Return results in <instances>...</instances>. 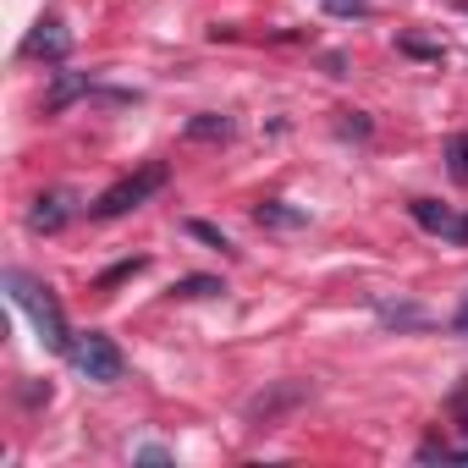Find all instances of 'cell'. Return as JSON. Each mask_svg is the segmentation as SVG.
I'll return each mask as SVG.
<instances>
[{
  "label": "cell",
  "mask_w": 468,
  "mask_h": 468,
  "mask_svg": "<svg viewBox=\"0 0 468 468\" xmlns=\"http://www.w3.org/2000/svg\"><path fill=\"white\" fill-rule=\"evenodd\" d=\"M6 292H12V303L34 320V331H39V342H45L50 353H72L67 314H61V303H56V292H50L45 282H34V276H23V271H6Z\"/></svg>",
  "instance_id": "6da1fadb"
},
{
  "label": "cell",
  "mask_w": 468,
  "mask_h": 468,
  "mask_svg": "<svg viewBox=\"0 0 468 468\" xmlns=\"http://www.w3.org/2000/svg\"><path fill=\"white\" fill-rule=\"evenodd\" d=\"M165 165L154 160V165H144V171H133V176H122L116 187H105L94 204H89V215H100V220H116V215H127V209H138L144 198H154L160 187H165Z\"/></svg>",
  "instance_id": "7a4b0ae2"
},
{
  "label": "cell",
  "mask_w": 468,
  "mask_h": 468,
  "mask_svg": "<svg viewBox=\"0 0 468 468\" xmlns=\"http://www.w3.org/2000/svg\"><path fill=\"white\" fill-rule=\"evenodd\" d=\"M89 380H100V386H116L122 380V369H127V358H122V347L105 336V331H89V336H78L72 342V353H67Z\"/></svg>",
  "instance_id": "3957f363"
},
{
  "label": "cell",
  "mask_w": 468,
  "mask_h": 468,
  "mask_svg": "<svg viewBox=\"0 0 468 468\" xmlns=\"http://www.w3.org/2000/svg\"><path fill=\"white\" fill-rule=\"evenodd\" d=\"M298 402H309V386L303 380H282V386H271V391H260L254 402H249V424L254 430H271L287 408H298Z\"/></svg>",
  "instance_id": "277c9868"
},
{
  "label": "cell",
  "mask_w": 468,
  "mask_h": 468,
  "mask_svg": "<svg viewBox=\"0 0 468 468\" xmlns=\"http://www.w3.org/2000/svg\"><path fill=\"white\" fill-rule=\"evenodd\" d=\"M72 220V193H39L34 209H28V226L34 231H61Z\"/></svg>",
  "instance_id": "5b68a950"
},
{
  "label": "cell",
  "mask_w": 468,
  "mask_h": 468,
  "mask_svg": "<svg viewBox=\"0 0 468 468\" xmlns=\"http://www.w3.org/2000/svg\"><path fill=\"white\" fill-rule=\"evenodd\" d=\"M408 209H413V220H419L424 231H441V238H463V226H468V220H457V215H452L446 204H435V198H413Z\"/></svg>",
  "instance_id": "8992f818"
},
{
  "label": "cell",
  "mask_w": 468,
  "mask_h": 468,
  "mask_svg": "<svg viewBox=\"0 0 468 468\" xmlns=\"http://www.w3.org/2000/svg\"><path fill=\"white\" fill-rule=\"evenodd\" d=\"M67 50H72V39H67L61 23H39V28L28 34V45H23V56H45V61H61Z\"/></svg>",
  "instance_id": "52a82bcc"
},
{
  "label": "cell",
  "mask_w": 468,
  "mask_h": 468,
  "mask_svg": "<svg viewBox=\"0 0 468 468\" xmlns=\"http://www.w3.org/2000/svg\"><path fill=\"white\" fill-rule=\"evenodd\" d=\"M254 220H260V226H276V231H298V226H309V215L292 209V204H282V198H265V204L254 209Z\"/></svg>",
  "instance_id": "ba28073f"
},
{
  "label": "cell",
  "mask_w": 468,
  "mask_h": 468,
  "mask_svg": "<svg viewBox=\"0 0 468 468\" xmlns=\"http://www.w3.org/2000/svg\"><path fill=\"white\" fill-rule=\"evenodd\" d=\"M182 133H187L193 144H226V138H231V116H215V111H204V116H193Z\"/></svg>",
  "instance_id": "9c48e42d"
},
{
  "label": "cell",
  "mask_w": 468,
  "mask_h": 468,
  "mask_svg": "<svg viewBox=\"0 0 468 468\" xmlns=\"http://www.w3.org/2000/svg\"><path fill=\"white\" fill-rule=\"evenodd\" d=\"M446 171H452L457 182H468V133H452V138H446Z\"/></svg>",
  "instance_id": "30bf717a"
},
{
  "label": "cell",
  "mask_w": 468,
  "mask_h": 468,
  "mask_svg": "<svg viewBox=\"0 0 468 468\" xmlns=\"http://www.w3.org/2000/svg\"><path fill=\"white\" fill-rule=\"evenodd\" d=\"M78 94H94V83H89V78H56L50 111H61V105H67V100H78Z\"/></svg>",
  "instance_id": "8fae6325"
},
{
  "label": "cell",
  "mask_w": 468,
  "mask_h": 468,
  "mask_svg": "<svg viewBox=\"0 0 468 468\" xmlns=\"http://www.w3.org/2000/svg\"><path fill=\"white\" fill-rule=\"evenodd\" d=\"M171 292H176V298H215V292H226V287H220L215 276H187V282H176Z\"/></svg>",
  "instance_id": "7c38bea8"
},
{
  "label": "cell",
  "mask_w": 468,
  "mask_h": 468,
  "mask_svg": "<svg viewBox=\"0 0 468 468\" xmlns=\"http://www.w3.org/2000/svg\"><path fill=\"white\" fill-rule=\"evenodd\" d=\"M187 231H193L198 243H209V249H231V243H226V231H215L209 220H187Z\"/></svg>",
  "instance_id": "4fadbf2b"
},
{
  "label": "cell",
  "mask_w": 468,
  "mask_h": 468,
  "mask_svg": "<svg viewBox=\"0 0 468 468\" xmlns=\"http://www.w3.org/2000/svg\"><path fill=\"white\" fill-rule=\"evenodd\" d=\"M325 12H331V17H364L369 0H325Z\"/></svg>",
  "instance_id": "5bb4252c"
},
{
  "label": "cell",
  "mask_w": 468,
  "mask_h": 468,
  "mask_svg": "<svg viewBox=\"0 0 468 468\" xmlns=\"http://www.w3.org/2000/svg\"><path fill=\"white\" fill-rule=\"evenodd\" d=\"M138 271H144V260H122L116 271H105V276H100V287H116V282H127V276H138Z\"/></svg>",
  "instance_id": "9a60e30c"
},
{
  "label": "cell",
  "mask_w": 468,
  "mask_h": 468,
  "mask_svg": "<svg viewBox=\"0 0 468 468\" xmlns=\"http://www.w3.org/2000/svg\"><path fill=\"white\" fill-rule=\"evenodd\" d=\"M402 50L419 56V61H441V50H435V45H419V39H402Z\"/></svg>",
  "instance_id": "2e32d148"
},
{
  "label": "cell",
  "mask_w": 468,
  "mask_h": 468,
  "mask_svg": "<svg viewBox=\"0 0 468 468\" xmlns=\"http://www.w3.org/2000/svg\"><path fill=\"white\" fill-rule=\"evenodd\" d=\"M133 457H138V463H171V452H165V446H138Z\"/></svg>",
  "instance_id": "e0dca14e"
},
{
  "label": "cell",
  "mask_w": 468,
  "mask_h": 468,
  "mask_svg": "<svg viewBox=\"0 0 468 468\" xmlns=\"http://www.w3.org/2000/svg\"><path fill=\"white\" fill-rule=\"evenodd\" d=\"M452 331H457V336H468V298H463V309H457V320H452Z\"/></svg>",
  "instance_id": "ac0fdd59"
},
{
  "label": "cell",
  "mask_w": 468,
  "mask_h": 468,
  "mask_svg": "<svg viewBox=\"0 0 468 468\" xmlns=\"http://www.w3.org/2000/svg\"><path fill=\"white\" fill-rule=\"evenodd\" d=\"M452 457H457V463H468V446H457V452H452Z\"/></svg>",
  "instance_id": "d6986e66"
},
{
  "label": "cell",
  "mask_w": 468,
  "mask_h": 468,
  "mask_svg": "<svg viewBox=\"0 0 468 468\" xmlns=\"http://www.w3.org/2000/svg\"><path fill=\"white\" fill-rule=\"evenodd\" d=\"M457 6H463V12H468V0H457Z\"/></svg>",
  "instance_id": "ffe728a7"
},
{
  "label": "cell",
  "mask_w": 468,
  "mask_h": 468,
  "mask_svg": "<svg viewBox=\"0 0 468 468\" xmlns=\"http://www.w3.org/2000/svg\"><path fill=\"white\" fill-rule=\"evenodd\" d=\"M463 238H468V226H463Z\"/></svg>",
  "instance_id": "44dd1931"
}]
</instances>
